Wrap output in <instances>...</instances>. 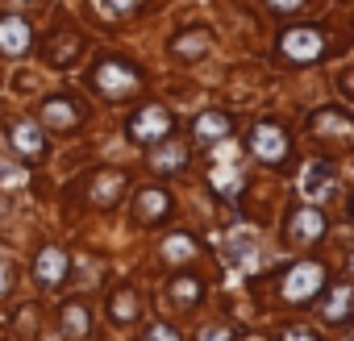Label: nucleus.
I'll return each instance as SVG.
<instances>
[{
    "instance_id": "a878e982",
    "label": "nucleus",
    "mask_w": 354,
    "mask_h": 341,
    "mask_svg": "<svg viewBox=\"0 0 354 341\" xmlns=\"http://www.w3.org/2000/svg\"><path fill=\"white\" fill-rule=\"evenodd\" d=\"M26 184V170L21 166H0V188H17Z\"/></svg>"
},
{
    "instance_id": "f257e3e1",
    "label": "nucleus",
    "mask_w": 354,
    "mask_h": 341,
    "mask_svg": "<svg viewBox=\"0 0 354 341\" xmlns=\"http://www.w3.org/2000/svg\"><path fill=\"white\" fill-rule=\"evenodd\" d=\"M138 84H142V75H138L133 67H125L121 59H109V63H100V67L92 71V88L104 92L109 100H125V96H133Z\"/></svg>"
},
{
    "instance_id": "f3484780",
    "label": "nucleus",
    "mask_w": 354,
    "mask_h": 341,
    "mask_svg": "<svg viewBox=\"0 0 354 341\" xmlns=\"http://www.w3.org/2000/svg\"><path fill=\"white\" fill-rule=\"evenodd\" d=\"M117 192H125V175H121V170H104V175L92 179V200L96 204H113Z\"/></svg>"
},
{
    "instance_id": "4be33fe9",
    "label": "nucleus",
    "mask_w": 354,
    "mask_h": 341,
    "mask_svg": "<svg viewBox=\"0 0 354 341\" xmlns=\"http://www.w3.org/2000/svg\"><path fill=\"white\" fill-rule=\"evenodd\" d=\"M113 320H117V324H129V320H138V295H133L129 287H121V291L113 295Z\"/></svg>"
},
{
    "instance_id": "4468645a",
    "label": "nucleus",
    "mask_w": 354,
    "mask_h": 341,
    "mask_svg": "<svg viewBox=\"0 0 354 341\" xmlns=\"http://www.w3.org/2000/svg\"><path fill=\"white\" fill-rule=\"evenodd\" d=\"M9 142H13V146H17L21 154H34V158H38V154L46 150V133H42L38 125H30V121L13 125V129H9Z\"/></svg>"
},
{
    "instance_id": "7ed1b4c3",
    "label": "nucleus",
    "mask_w": 354,
    "mask_h": 341,
    "mask_svg": "<svg viewBox=\"0 0 354 341\" xmlns=\"http://www.w3.org/2000/svg\"><path fill=\"white\" fill-rule=\"evenodd\" d=\"M171 133V113L162 108V104H146L133 121H129V137L138 142V146H154L158 137H167Z\"/></svg>"
},
{
    "instance_id": "473e14b6",
    "label": "nucleus",
    "mask_w": 354,
    "mask_h": 341,
    "mask_svg": "<svg viewBox=\"0 0 354 341\" xmlns=\"http://www.w3.org/2000/svg\"><path fill=\"white\" fill-rule=\"evenodd\" d=\"M46 341H59V337H46Z\"/></svg>"
},
{
    "instance_id": "9d476101",
    "label": "nucleus",
    "mask_w": 354,
    "mask_h": 341,
    "mask_svg": "<svg viewBox=\"0 0 354 341\" xmlns=\"http://www.w3.org/2000/svg\"><path fill=\"white\" fill-rule=\"evenodd\" d=\"M30 42H34V30H30V21L26 17H0V50L5 55H26L30 50Z\"/></svg>"
},
{
    "instance_id": "2eb2a0df",
    "label": "nucleus",
    "mask_w": 354,
    "mask_h": 341,
    "mask_svg": "<svg viewBox=\"0 0 354 341\" xmlns=\"http://www.w3.org/2000/svg\"><path fill=\"white\" fill-rule=\"evenodd\" d=\"M230 129H234V125H230L225 113H201V117H196V137L209 142V146H213V142H225Z\"/></svg>"
},
{
    "instance_id": "c85d7f7f",
    "label": "nucleus",
    "mask_w": 354,
    "mask_h": 341,
    "mask_svg": "<svg viewBox=\"0 0 354 341\" xmlns=\"http://www.w3.org/2000/svg\"><path fill=\"white\" fill-rule=\"evenodd\" d=\"M9 283H13V275H9V262H5V258H0V295H5V291H9Z\"/></svg>"
},
{
    "instance_id": "dca6fc26",
    "label": "nucleus",
    "mask_w": 354,
    "mask_h": 341,
    "mask_svg": "<svg viewBox=\"0 0 354 341\" xmlns=\"http://www.w3.org/2000/svg\"><path fill=\"white\" fill-rule=\"evenodd\" d=\"M209 50V34L205 30H188V34H180V38H171V55L175 59H196V55H205Z\"/></svg>"
},
{
    "instance_id": "423d86ee",
    "label": "nucleus",
    "mask_w": 354,
    "mask_h": 341,
    "mask_svg": "<svg viewBox=\"0 0 354 341\" xmlns=\"http://www.w3.org/2000/svg\"><path fill=\"white\" fill-rule=\"evenodd\" d=\"M38 121H42V129H55V133H71V129L80 125V108H75L71 100H63V96H50V100L38 108Z\"/></svg>"
},
{
    "instance_id": "2f4dec72",
    "label": "nucleus",
    "mask_w": 354,
    "mask_h": 341,
    "mask_svg": "<svg viewBox=\"0 0 354 341\" xmlns=\"http://www.w3.org/2000/svg\"><path fill=\"white\" fill-rule=\"evenodd\" d=\"M350 279H354V258H350Z\"/></svg>"
},
{
    "instance_id": "1a4fd4ad",
    "label": "nucleus",
    "mask_w": 354,
    "mask_h": 341,
    "mask_svg": "<svg viewBox=\"0 0 354 341\" xmlns=\"http://www.w3.org/2000/svg\"><path fill=\"white\" fill-rule=\"evenodd\" d=\"M167 213H171V196L162 188L138 192V200H133V225H158Z\"/></svg>"
},
{
    "instance_id": "393cba45",
    "label": "nucleus",
    "mask_w": 354,
    "mask_h": 341,
    "mask_svg": "<svg viewBox=\"0 0 354 341\" xmlns=\"http://www.w3.org/2000/svg\"><path fill=\"white\" fill-rule=\"evenodd\" d=\"M142 341H180V333H175L171 324H150Z\"/></svg>"
},
{
    "instance_id": "5701e85b",
    "label": "nucleus",
    "mask_w": 354,
    "mask_h": 341,
    "mask_svg": "<svg viewBox=\"0 0 354 341\" xmlns=\"http://www.w3.org/2000/svg\"><path fill=\"white\" fill-rule=\"evenodd\" d=\"M63 329H67L71 337H84V333H88V312H84V304H67V308H63Z\"/></svg>"
},
{
    "instance_id": "7c9ffc66",
    "label": "nucleus",
    "mask_w": 354,
    "mask_h": 341,
    "mask_svg": "<svg viewBox=\"0 0 354 341\" xmlns=\"http://www.w3.org/2000/svg\"><path fill=\"white\" fill-rule=\"evenodd\" d=\"M342 88H346V92L354 96V75H342Z\"/></svg>"
},
{
    "instance_id": "6e6552de",
    "label": "nucleus",
    "mask_w": 354,
    "mask_h": 341,
    "mask_svg": "<svg viewBox=\"0 0 354 341\" xmlns=\"http://www.w3.org/2000/svg\"><path fill=\"white\" fill-rule=\"evenodd\" d=\"M300 192L308 200H325L337 192V175H333V166L329 162H308L304 166V175H300Z\"/></svg>"
},
{
    "instance_id": "0eeeda50",
    "label": "nucleus",
    "mask_w": 354,
    "mask_h": 341,
    "mask_svg": "<svg viewBox=\"0 0 354 341\" xmlns=\"http://www.w3.org/2000/svg\"><path fill=\"white\" fill-rule=\"evenodd\" d=\"M313 133L317 137H337L342 146H354V121L346 117V113H337V108H321V113H313Z\"/></svg>"
},
{
    "instance_id": "cd10ccee",
    "label": "nucleus",
    "mask_w": 354,
    "mask_h": 341,
    "mask_svg": "<svg viewBox=\"0 0 354 341\" xmlns=\"http://www.w3.org/2000/svg\"><path fill=\"white\" fill-rule=\"evenodd\" d=\"M279 341H317V333H308V329H296V324H292V329H283V337H279Z\"/></svg>"
},
{
    "instance_id": "f03ea898",
    "label": "nucleus",
    "mask_w": 354,
    "mask_h": 341,
    "mask_svg": "<svg viewBox=\"0 0 354 341\" xmlns=\"http://www.w3.org/2000/svg\"><path fill=\"white\" fill-rule=\"evenodd\" d=\"M279 50H283V59H292V63H313V59H321L325 38H321V30H313V26H292V30L279 38Z\"/></svg>"
},
{
    "instance_id": "a211bd4d",
    "label": "nucleus",
    "mask_w": 354,
    "mask_h": 341,
    "mask_svg": "<svg viewBox=\"0 0 354 341\" xmlns=\"http://www.w3.org/2000/svg\"><path fill=\"white\" fill-rule=\"evenodd\" d=\"M321 312H325V320H350V312H354V291H350V287L329 291V300L321 304Z\"/></svg>"
},
{
    "instance_id": "c756f323",
    "label": "nucleus",
    "mask_w": 354,
    "mask_h": 341,
    "mask_svg": "<svg viewBox=\"0 0 354 341\" xmlns=\"http://www.w3.org/2000/svg\"><path fill=\"white\" fill-rule=\"evenodd\" d=\"M267 5H271V9H283V13H288V9H296V5H300V0H267Z\"/></svg>"
},
{
    "instance_id": "f8f14e48",
    "label": "nucleus",
    "mask_w": 354,
    "mask_h": 341,
    "mask_svg": "<svg viewBox=\"0 0 354 341\" xmlns=\"http://www.w3.org/2000/svg\"><path fill=\"white\" fill-rule=\"evenodd\" d=\"M63 275H67V254H63L59 246L38 250V258H34V279H38L42 287H55Z\"/></svg>"
},
{
    "instance_id": "ddd939ff",
    "label": "nucleus",
    "mask_w": 354,
    "mask_h": 341,
    "mask_svg": "<svg viewBox=\"0 0 354 341\" xmlns=\"http://www.w3.org/2000/svg\"><path fill=\"white\" fill-rule=\"evenodd\" d=\"M80 34H71V30H63V34H50L46 38V63L50 67H67L75 55H80Z\"/></svg>"
},
{
    "instance_id": "6ab92c4d",
    "label": "nucleus",
    "mask_w": 354,
    "mask_h": 341,
    "mask_svg": "<svg viewBox=\"0 0 354 341\" xmlns=\"http://www.w3.org/2000/svg\"><path fill=\"white\" fill-rule=\"evenodd\" d=\"M162 258H171V262H192V258H196V237L171 233V237L162 242Z\"/></svg>"
},
{
    "instance_id": "b1692460",
    "label": "nucleus",
    "mask_w": 354,
    "mask_h": 341,
    "mask_svg": "<svg viewBox=\"0 0 354 341\" xmlns=\"http://www.w3.org/2000/svg\"><path fill=\"white\" fill-rule=\"evenodd\" d=\"M133 9H138V0H96V13L109 17V21H121V17H129Z\"/></svg>"
},
{
    "instance_id": "39448f33",
    "label": "nucleus",
    "mask_w": 354,
    "mask_h": 341,
    "mask_svg": "<svg viewBox=\"0 0 354 341\" xmlns=\"http://www.w3.org/2000/svg\"><path fill=\"white\" fill-rule=\"evenodd\" d=\"M250 150H254L263 162H283V158H288V133H283L275 121H263V125H254Z\"/></svg>"
},
{
    "instance_id": "aec40b11",
    "label": "nucleus",
    "mask_w": 354,
    "mask_h": 341,
    "mask_svg": "<svg viewBox=\"0 0 354 341\" xmlns=\"http://www.w3.org/2000/svg\"><path fill=\"white\" fill-rule=\"evenodd\" d=\"M201 291H205V287H201V279H192V275H184V279H171V287H167V295H171L175 304H184V308H192Z\"/></svg>"
},
{
    "instance_id": "9b49d317",
    "label": "nucleus",
    "mask_w": 354,
    "mask_h": 341,
    "mask_svg": "<svg viewBox=\"0 0 354 341\" xmlns=\"http://www.w3.org/2000/svg\"><path fill=\"white\" fill-rule=\"evenodd\" d=\"M288 233H292L296 246H313V242H321V233H325V217H321L317 208H296L292 221H288Z\"/></svg>"
},
{
    "instance_id": "412c9836",
    "label": "nucleus",
    "mask_w": 354,
    "mask_h": 341,
    "mask_svg": "<svg viewBox=\"0 0 354 341\" xmlns=\"http://www.w3.org/2000/svg\"><path fill=\"white\" fill-rule=\"evenodd\" d=\"M184 154H188V150H184L180 142H171V146H162V150L150 154V166H154V170H180V166H184Z\"/></svg>"
},
{
    "instance_id": "bb28decb",
    "label": "nucleus",
    "mask_w": 354,
    "mask_h": 341,
    "mask_svg": "<svg viewBox=\"0 0 354 341\" xmlns=\"http://www.w3.org/2000/svg\"><path fill=\"white\" fill-rule=\"evenodd\" d=\"M196 341H234V333L230 329H221V324H213V329H201V337Z\"/></svg>"
},
{
    "instance_id": "20e7f679",
    "label": "nucleus",
    "mask_w": 354,
    "mask_h": 341,
    "mask_svg": "<svg viewBox=\"0 0 354 341\" xmlns=\"http://www.w3.org/2000/svg\"><path fill=\"white\" fill-rule=\"evenodd\" d=\"M321 283H325L321 262H296V266L288 271V279H283V300H292V304L313 300V295L321 291Z\"/></svg>"
}]
</instances>
